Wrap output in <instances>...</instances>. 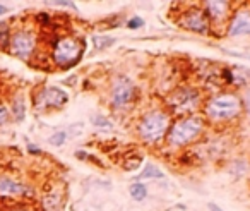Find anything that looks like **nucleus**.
<instances>
[{
	"instance_id": "15",
	"label": "nucleus",
	"mask_w": 250,
	"mask_h": 211,
	"mask_svg": "<svg viewBox=\"0 0 250 211\" xmlns=\"http://www.w3.org/2000/svg\"><path fill=\"white\" fill-rule=\"evenodd\" d=\"M129 192L136 201H144L147 197V187H146V184L136 182V184H132V186H130Z\"/></svg>"
},
{
	"instance_id": "5",
	"label": "nucleus",
	"mask_w": 250,
	"mask_h": 211,
	"mask_svg": "<svg viewBox=\"0 0 250 211\" xmlns=\"http://www.w3.org/2000/svg\"><path fill=\"white\" fill-rule=\"evenodd\" d=\"M139 136L144 139L146 142L153 144L163 139V136L168 132L170 129V117H168L167 112L161 110H154L146 114L139 122Z\"/></svg>"
},
{
	"instance_id": "17",
	"label": "nucleus",
	"mask_w": 250,
	"mask_h": 211,
	"mask_svg": "<svg viewBox=\"0 0 250 211\" xmlns=\"http://www.w3.org/2000/svg\"><path fill=\"white\" fill-rule=\"evenodd\" d=\"M141 179H161L163 177V172H161L158 166H154V165H146L144 166V170H143V173H141Z\"/></svg>"
},
{
	"instance_id": "2",
	"label": "nucleus",
	"mask_w": 250,
	"mask_h": 211,
	"mask_svg": "<svg viewBox=\"0 0 250 211\" xmlns=\"http://www.w3.org/2000/svg\"><path fill=\"white\" fill-rule=\"evenodd\" d=\"M242 110V101L236 94L221 93L206 103V115L214 122L231 120Z\"/></svg>"
},
{
	"instance_id": "22",
	"label": "nucleus",
	"mask_w": 250,
	"mask_h": 211,
	"mask_svg": "<svg viewBox=\"0 0 250 211\" xmlns=\"http://www.w3.org/2000/svg\"><path fill=\"white\" fill-rule=\"evenodd\" d=\"M143 26H144V21L141 18H137V16L127 21V28H130V29H139V28H143Z\"/></svg>"
},
{
	"instance_id": "6",
	"label": "nucleus",
	"mask_w": 250,
	"mask_h": 211,
	"mask_svg": "<svg viewBox=\"0 0 250 211\" xmlns=\"http://www.w3.org/2000/svg\"><path fill=\"white\" fill-rule=\"evenodd\" d=\"M199 103H201V94L195 88H178L177 91L168 96V108L173 115H180V117H188L192 112L197 110Z\"/></svg>"
},
{
	"instance_id": "21",
	"label": "nucleus",
	"mask_w": 250,
	"mask_h": 211,
	"mask_svg": "<svg viewBox=\"0 0 250 211\" xmlns=\"http://www.w3.org/2000/svg\"><path fill=\"white\" fill-rule=\"evenodd\" d=\"M9 120H11V112H9L7 105L0 101V125L7 124Z\"/></svg>"
},
{
	"instance_id": "14",
	"label": "nucleus",
	"mask_w": 250,
	"mask_h": 211,
	"mask_svg": "<svg viewBox=\"0 0 250 211\" xmlns=\"http://www.w3.org/2000/svg\"><path fill=\"white\" fill-rule=\"evenodd\" d=\"M11 35H12L11 23H7V21L0 23V48L2 50L9 48V40H11Z\"/></svg>"
},
{
	"instance_id": "8",
	"label": "nucleus",
	"mask_w": 250,
	"mask_h": 211,
	"mask_svg": "<svg viewBox=\"0 0 250 211\" xmlns=\"http://www.w3.org/2000/svg\"><path fill=\"white\" fill-rule=\"evenodd\" d=\"M134 93H136V88H134V83L129 79L127 76L120 74L117 76L113 83V88H111V107L115 108H124L132 101Z\"/></svg>"
},
{
	"instance_id": "20",
	"label": "nucleus",
	"mask_w": 250,
	"mask_h": 211,
	"mask_svg": "<svg viewBox=\"0 0 250 211\" xmlns=\"http://www.w3.org/2000/svg\"><path fill=\"white\" fill-rule=\"evenodd\" d=\"M0 211H35L31 206H28L26 203H12L11 206H7V208H4V210H0Z\"/></svg>"
},
{
	"instance_id": "24",
	"label": "nucleus",
	"mask_w": 250,
	"mask_h": 211,
	"mask_svg": "<svg viewBox=\"0 0 250 211\" xmlns=\"http://www.w3.org/2000/svg\"><path fill=\"white\" fill-rule=\"evenodd\" d=\"M52 5H62V7H70V9H76V4L74 2H67V0H55V2H48Z\"/></svg>"
},
{
	"instance_id": "11",
	"label": "nucleus",
	"mask_w": 250,
	"mask_h": 211,
	"mask_svg": "<svg viewBox=\"0 0 250 211\" xmlns=\"http://www.w3.org/2000/svg\"><path fill=\"white\" fill-rule=\"evenodd\" d=\"M206 16L209 19V24H221L229 19V2H206Z\"/></svg>"
},
{
	"instance_id": "7",
	"label": "nucleus",
	"mask_w": 250,
	"mask_h": 211,
	"mask_svg": "<svg viewBox=\"0 0 250 211\" xmlns=\"http://www.w3.org/2000/svg\"><path fill=\"white\" fill-rule=\"evenodd\" d=\"M69 101V94L57 86H45L40 88L35 94V107L38 110H59L65 107Z\"/></svg>"
},
{
	"instance_id": "26",
	"label": "nucleus",
	"mask_w": 250,
	"mask_h": 211,
	"mask_svg": "<svg viewBox=\"0 0 250 211\" xmlns=\"http://www.w3.org/2000/svg\"><path fill=\"white\" fill-rule=\"evenodd\" d=\"M11 11V9L7 7L5 4H0V16H4V14H7V12Z\"/></svg>"
},
{
	"instance_id": "25",
	"label": "nucleus",
	"mask_w": 250,
	"mask_h": 211,
	"mask_svg": "<svg viewBox=\"0 0 250 211\" xmlns=\"http://www.w3.org/2000/svg\"><path fill=\"white\" fill-rule=\"evenodd\" d=\"M28 153H29V155H42V149H40L38 146H35V144H31V142H29V144H28Z\"/></svg>"
},
{
	"instance_id": "1",
	"label": "nucleus",
	"mask_w": 250,
	"mask_h": 211,
	"mask_svg": "<svg viewBox=\"0 0 250 211\" xmlns=\"http://www.w3.org/2000/svg\"><path fill=\"white\" fill-rule=\"evenodd\" d=\"M83 53V40L76 36H62V38H57L52 45V62L60 69H69L79 62Z\"/></svg>"
},
{
	"instance_id": "12",
	"label": "nucleus",
	"mask_w": 250,
	"mask_h": 211,
	"mask_svg": "<svg viewBox=\"0 0 250 211\" xmlns=\"http://www.w3.org/2000/svg\"><path fill=\"white\" fill-rule=\"evenodd\" d=\"M229 36H242V35H250V11L249 9H242L238 11L229 21L228 28Z\"/></svg>"
},
{
	"instance_id": "19",
	"label": "nucleus",
	"mask_w": 250,
	"mask_h": 211,
	"mask_svg": "<svg viewBox=\"0 0 250 211\" xmlns=\"http://www.w3.org/2000/svg\"><path fill=\"white\" fill-rule=\"evenodd\" d=\"M93 124L96 125V127H103V129H111L113 127V124H111V120H108L104 115H93Z\"/></svg>"
},
{
	"instance_id": "9",
	"label": "nucleus",
	"mask_w": 250,
	"mask_h": 211,
	"mask_svg": "<svg viewBox=\"0 0 250 211\" xmlns=\"http://www.w3.org/2000/svg\"><path fill=\"white\" fill-rule=\"evenodd\" d=\"M31 194V187L22 180L11 175H0V199H26Z\"/></svg>"
},
{
	"instance_id": "18",
	"label": "nucleus",
	"mask_w": 250,
	"mask_h": 211,
	"mask_svg": "<svg viewBox=\"0 0 250 211\" xmlns=\"http://www.w3.org/2000/svg\"><path fill=\"white\" fill-rule=\"evenodd\" d=\"M65 139H67V132L65 131H57L48 138V142L52 146H62L63 142H65Z\"/></svg>"
},
{
	"instance_id": "13",
	"label": "nucleus",
	"mask_w": 250,
	"mask_h": 211,
	"mask_svg": "<svg viewBox=\"0 0 250 211\" xmlns=\"http://www.w3.org/2000/svg\"><path fill=\"white\" fill-rule=\"evenodd\" d=\"M11 118L16 122H22L26 117V101L22 94H18L11 100Z\"/></svg>"
},
{
	"instance_id": "10",
	"label": "nucleus",
	"mask_w": 250,
	"mask_h": 211,
	"mask_svg": "<svg viewBox=\"0 0 250 211\" xmlns=\"http://www.w3.org/2000/svg\"><path fill=\"white\" fill-rule=\"evenodd\" d=\"M182 26L199 35H209L211 31V24H209V19L206 16V12L202 9L190 7L188 11L184 12L182 16Z\"/></svg>"
},
{
	"instance_id": "4",
	"label": "nucleus",
	"mask_w": 250,
	"mask_h": 211,
	"mask_svg": "<svg viewBox=\"0 0 250 211\" xmlns=\"http://www.w3.org/2000/svg\"><path fill=\"white\" fill-rule=\"evenodd\" d=\"M7 52L11 55L18 57L19 60H31L38 52V35L33 29L28 28H18L12 29L11 40H9Z\"/></svg>"
},
{
	"instance_id": "23",
	"label": "nucleus",
	"mask_w": 250,
	"mask_h": 211,
	"mask_svg": "<svg viewBox=\"0 0 250 211\" xmlns=\"http://www.w3.org/2000/svg\"><path fill=\"white\" fill-rule=\"evenodd\" d=\"M36 23L42 26H50L52 24V19H50V16L45 14V12H40V14H36Z\"/></svg>"
},
{
	"instance_id": "3",
	"label": "nucleus",
	"mask_w": 250,
	"mask_h": 211,
	"mask_svg": "<svg viewBox=\"0 0 250 211\" xmlns=\"http://www.w3.org/2000/svg\"><path fill=\"white\" fill-rule=\"evenodd\" d=\"M204 129V122L197 115L180 117L168 129V141L173 146H185L192 142Z\"/></svg>"
},
{
	"instance_id": "16",
	"label": "nucleus",
	"mask_w": 250,
	"mask_h": 211,
	"mask_svg": "<svg viewBox=\"0 0 250 211\" xmlns=\"http://www.w3.org/2000/svg\"><path fill=\"white\" fill-rule=\"evenodd\" d=\"M93 43L98 50L101 48H108V47L115 45V38L113 36H104V35H98V36H93Z\"/></svg>"
},
{
	"instance_id": "27",
	"label": "nucleus",
	"mask_w": 250,
	"mask_h": 211,
	"mask_svg": "<svg viewBox=\"0 0 250 211\" xmlns=\"http://www.w3.org/2000/svg\"><path fill=\"white\" fill-rule=\"evenodd\" d=\"M209 210H211V211H223L216 203H209Z\"/></svg>"
}]
</instances>
